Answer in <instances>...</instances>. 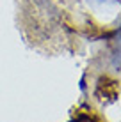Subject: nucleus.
<instances>
[{
    "label": "nucleus",
    "instance_id": "1",
    "mask_svg": "<svg viewBox=\"0 0 121 122\" xmlns=\"http://www.w3.org/2000/svg\"><path fill=\"white\" fill-rule=\"evenodd\" d=\"M87 122H89V120H87Z\"/></svg>",
    "mask_w": 121,
    "mask_h": 122
}]
</instances>
